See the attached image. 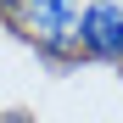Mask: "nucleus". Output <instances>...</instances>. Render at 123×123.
Here are the masks:
<instances>
[{"instance_id": "obj_1", "label": "nucleus", "mask_w": 123, "mask_h": 123, "mask_svg": "<svg viewBox=\"0 0 123 123\" xmlns=\"http://www.w3.org/2000/svg\"><path fill=\"white\" fill-rule=\"evenodd\" d=\"M78 17H84L78 0H23V28L50 62H62V50L78 39Z\"/></svg>"}, {"instance_id": "obj_2", "label": "nucleus", "mask_w": 123, "mask_h": 123, "mask_svg": "<svg viewBox=\"0 0 123 123\" xmlns=\"http://www.w3.org/2000/svg\"><path fill=\"white\" fill-rule=\"evenodd\" d=\"M78 45L101 62H123V6L117 0H90L78 17Z\"/></svg>"}, {"instance_id": "obj_3", "label": "nucleus", "mask_w": 123, "mask_h": 123, "mask_svg": "<svg viewBox=\"0 0 123 123\" xmlns=\"http://www.w3.org/2000/svg\"><path fill=\"white\" fill-rule=\"evenodd\" d=\"M0 11H23V0H0Z\"/></svg>"}, {"instance_id": "obj_4", "label": "nucleus", "mask_w": 123, "mask_h": 123, "mask_svg": "<svg viewBox=\"0 0 123 123\" xmlns=\"http://www.w3.org/2000/svg\"><path fill=\"white\" fill-rule=\"evenodd\" d=\"M0 123H28V117H0Z\"/></svg>"}]
</instances>
